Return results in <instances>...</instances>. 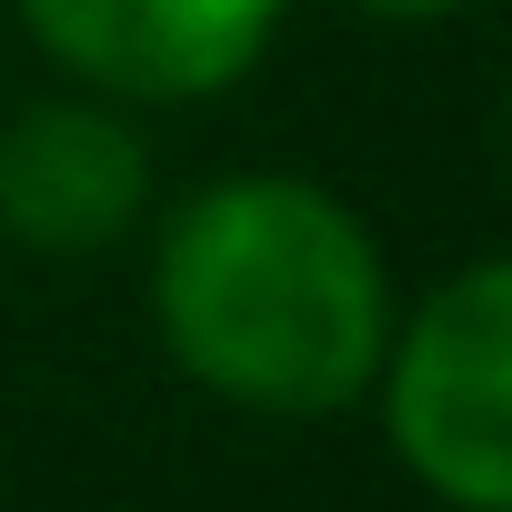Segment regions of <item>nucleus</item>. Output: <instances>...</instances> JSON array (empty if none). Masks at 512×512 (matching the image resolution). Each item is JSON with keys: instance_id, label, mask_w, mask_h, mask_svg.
<instances>
[{"instance_id": "nucleus-1", "label": "nucleus", "mask_w": 512, "mask_h": 512, "mask_svg": "<svg viewBox=\"0 0 512 512\" xmlns=\"http://www.w3.org/2000/svg\"><path fill=\"white\" fill-rule=\"evenodd\" d=\"M382 231L312 171H211L151 221V332L251 422H332L392 342Z\"/></svg>"}, {"instance_id": "nucleus-2", "label": "nucleus", "mask_w": 512, "mask_h": 512, "mask_svg": "<svg viewBox=\"0 0 512 512\" xmlns=\"http://www.w3.org/2000/svg\"><path fill=\"white\" fill-rule=\"evenodd\" d=\"M382 442L442 512H512V262L442 272L372 362Z\"/></svg>"}, {"instance_id": "nucleus-3", "label": "nucleus", "mask_w": 512, "mask_h": 512, "mask_svg": "<svg viewBox=\"0 0 512 512\" xmlns=\"http://www.w3.org/2000/svg\"><path fill=\"white\" fill-rule=\"evenodd\" d=\"M31 51L121 111H191L272 61L292 0H11Z\"/></svg>"}, {"instance_id": "nucleus-4", "label": "nucleus", "mask_w": 512, "mask_h": 512, "mask_svg": "<svg viewBox=\"0 0 512 512\" xmlns=\"http://www.w3.org/2000/svg\"><path fill=\"white\" fill-rule=\"evenodd\" d=\"M161 201L141 111L101 91H51L0 121V241L31 262H101Z\"/></svg>"}, {"instance_id": "nucleus-5", "label": "nucleus", "mask_w": 512, "mask_h": 512, "mask_svg": "<svg viewBox=\"0 0 512 512\" xmlns=\"http://www.w3.org/2000/svg\"><path fill=\"white\" fill-rule=\"evenodd\" d=\"M342 11H362V21H392V31H432V21H462V11H482V0H342Z\"/></svg>"}]
</instances>
